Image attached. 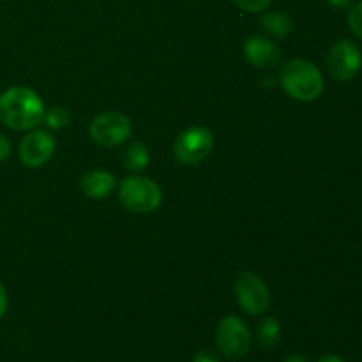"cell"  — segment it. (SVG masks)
Returning <instances> with one entry per match:
<instances>
[{
	"mask_svg": "<svg viewBox=\"0 0 362 362\" xmlns=\"http://www.w3.org/2000/svg\"><path fill=\"white\" fill-rule=\"evenodd\" d=\"M45 103L28 87H11L0 94V122L13 131H32L42 122Z\"/></svg>",
	"mask_w": 362,
	"mask_h": 362,
	"instance_id": "6da1fadb",
	"label": "cell"
},
{
	"mask_svg": "<svg viewBox=\"0 0 362 362\" xmlns=\"http://www.w3.org/2000/svg\"><path fill=\"white\" fill-rule=\"evenodd\" d=\"M279 83L283 90L296 101H315L324 92V76L313 62L293 59L281 67Z\"/></svg>",
	"mask_w": 362,
	"mask_h": 362,
	"instance_id": "7a4b0ae2",
	"label": "cell"
},
{
	"mask_svg": "<svg viewBox=\"0 0 362 362\" xmlns=\"http://www.w3.org/2000/svg\"><path fill=\"white\" fill-rule=\"evenodd\" d=\"M119 200L127 211L147 214L159 209L163 202V191L152 179L133 175L120 182Z\"/></svg>",
	"mask_w": 362,
	"mask_h": 362,
	"instance_id": "3957f363",
	"label": "cell"
},
{
	"mask_svg": "<svg viewBox=\"0 0 362 362\" xmlns=\"http://www.w3.org/2000/svg\"><path fill=\"white\" fill-rule=\"evenodd\" d=\"M216 346L230 361H239L250 354L251 331L239 317H225L216 329Z\"/></svg>",
	"mask_w": 362,
	"mask_h": 362,
	"instance_id": "277c9868",
	"label": "cell"
},
{
	"mask_svg": "<svg viewBox=\"0 0 362 362\" xmlns=\"http://www.w3.org/2000/svg\"><path fill=\"white\" fill-rule=\"evenodd\" d=\"M214 147V136L204 126H191L177 136L173 156L184 166H197L209 158Z\"/></svg>",
	"mask_w": 362,
	"mask_h": 362,
	"instance_id": "5b68a950",
	"label": "cell"
},
{
	"mask_svg": "<svg viewBox=\"0 0 362 362\" xmlns=\"http://www.w3.org/2000/svg\"><path fill=\"white\" fill-rule=\"evenodd\" d=\"M133 133V124L129 117L117 110H108L95 117L88 126V134L101 147H119Z\"/></svg>",
	"mask_w": 362,
	"mask_h": 362,
	"instance_id": "8992f818",
	"label": "cell"
},
{
	"mask_svg": "<svg viewBox=\"0 0 362 362\" xmlns=\"http://www.w3.org/2000/svg\"><path fill=\"white\" fill-rule=\"evenodd\" d=\"M235 299L240 310L251 317L264 315L271 306V293L264 279L255 272L246 271L235 279Z\"/></svg>",
	"mask_w": 362,
	"mask_h": 362,
	"instance_id": "52a82bcc",
	"label": "cell"
},
{
	"mask_svg": "<svg viewBox=\"0 0 362 362\" xmlns=\"http://www.w3.org/2000/svg\"><path fill=\"white\" fill-rule=\"evenodd\" d=\"M327 71L334 80L350 81L359 74L362 67L361 48L350 39H339L327 53Z\"/></svg>",
	"mask_w": 362,
	"mask_h": 362,
	"instance_id": "ba28073f",
	"label": "cell"
},
{
	"mask_svg": "<svg viewBox=\"0 0 362 362\" xmlns=\"http://www.w3.org/2000/svg\"><path fill=\"white\" fill-rule=\"evenodd\" d=\"M55 152V138L45 129H32L21 138L18 154L20 161L28 168L45 166Z\"/></svg>",
	"mask_w": 362,
	"mask_h": 362,
	"instance_id": "9c48e42d",
	"label": "cell"
},
{
	"mask_svg": "<svg viewBox=\"0 0 362 362\" xmlns=\"http://www.w3.org/2000/svg\"><path fill=\"white\" fill-rule=\"evenodd\" d=\"M244 57L251 66L258 69H267L279 62L281 49L272 39H267L265 35H253L244 42Z\"/></svg>",
	"mask_w": 362,
	"mask_h": 362,
	"instance_id": "30bf717a",
	"label": "cell"
},
{
	"mask_svg": "<svg viewBox=\"0 0 362 362\" xmlns=\"http://www.w3.org/2000/svg\"><path fill=\"white\" fill-rule=\"evenodd\" d=\"M117 187V177L108 170H90L80 179V189L92 200H103Z\"/></svg>",
	"mask_w": 362,
	"mask_h": 362,
	"instance_id": "8fae6325",
	"label": "cell"
},
{
	"mask_svg": "<svg viewBox=\"0 0 362 362\" xmlns=\"http://www.w3.org/2000/svg\"><path fill=\"white\" fill-rule=\"evenodd\" d=\"M257 341L265 350H272L281 341V325L274 317H264L257 325Z\"/></svg>",
	"mask_w": 362,
	"mask_h": 362,
	"instance_id": "7c38bea8",
	"label": "cell"
},
{
	"mask_svg": "<svg viewBox=\"0 0 362 362\" xmlns=\"http://www.w3.org/2000/svg\"><path fill=\"white\" fill-rule=\"evenodd\" d=\"M124 163H126L129 172H134V173L145 172L148 163H151V154H148L147 145L141 144V141H133V144L126 148Z\"/></svg>",
	"mask_w": 362,
	"mask_h": 362,
	"instance_id": "4fadbf2b",
	"label": "cell"
},
{
	"mask_svg": "<svg viewBox=\"0 0 362 362\" xmlns=\"http://www.w3.org/2000/svg\"><path fill=\"white\" fill-rule=\"evenodd\" d=\"M262 27L274 37H286L293 30V23L288 14L279 13V11L265 13L262 16Z\"/></svg>",
	"mask_w": 362,
	"mask_h": 362,
	"instance_id": "5bb4252c",
	"label": "cell"
},
{
	"mask_svg": "<svg viewBox=\"0 0 362 362\" xmlns=\"http://www.w3.org/2000/svg\"><path fill=\"white\" fill-rule=\"evenodd\" d=\"M42 122L53 131L64 129V127L69 126L71 115L64 106H52V108L45 110V117H42Z\"/></svg>",
	"mask_w": 362,
	"mask_h": 362,
	"instance_id": "9a60e30c",
	"label": "cell"
},
{
	"mask_svg": "<svg viewBox=\"0 0 362 362\" xmlns=\"http://www.w3.org/2000/svg\"><path fill=\"white\" fill-rule=\"evenodd\" d=\"M349 27L354 32V35L362 39V0L357 4H352V7H350Z\"/></svg>",
	"mask_w": 362,
	"mask_h": 362,
	"instance_id": "2e32d148",
	"label": "cell"
},
{
	"mask_svg": "<svg viewBox=\"0 0 362 362\" xmlns=\"http://www.w3.org/2000/svg\"><path fill=\"white\" fill-rule=\"evenodd\" d=\"M235 6L239 9L246 11V13H253V14H260L271 6L272 0H233Z\"/></svg>",
	"mask_w": 362,
	"mask_h": 362,
	"instance_id": "e0dca14e",
	"label": "cell"
},
{
	"mask_svg": "<svg viewBox=\"0 0 362 362\" xmlns=\"http://www.w3.org/2000/svg\"><path fill=\"white\" fill-rule=\"evenodd\" d=\"M193 362H221V357L212 350L202 349L193 356Z\"/></svg>",
	"mask_w": 362,
	"mask_h": 362,
	"instance_id": "ac0fdd59",
	"label": "cell"
},
{
	"mask_svg": "<svg viewBox=\"0 0 362 362\" xmlns=\"http://www.w3.org/2000/svg\"><path fill=\"white\" fill-rule=\"evenodd\" d=\"M9 154H11V141L0 133V163L6 161V159L9 158Z\"/></svg>",
	"mask_w": 362,
	"mask_h": 362,
	"instance_id": "d6986e66",
	"label": "cell"
},
{
	"mask_svg": "<svg viewBox=\"0 0 362 362\" xmlns=\"http://www.w3.org/2000/svg\"><path fill=\"white\" fill-rule=\"evenodd\" d=\"M6 311H7V292L6 288H4L2 283H0V318L6 315Z\"/></svg>",
	"mask_w": 362,
	"mask_h": 362,
	"instance_id": "ffe728a7",
	"label": "cell"
},
{
	"mask_svg": "<svg viewBox=\"0 0 362 362\" xmlns=\"http://www.w3.org/2000/svg\"><path fill=\"white\" fill-rule=\"evenodd\" d=\"M329 6H332L334 9H350L354 4V0H327Z\"/></svg>",
	"mask_w": 362,
	"mask_h": 362,
	"instance_id": "44dd1931",
	"label": "cell"
},
{
	"mask_svg": "<svg viewBox=\"0 0 362 362\" xmlns=\"http://www.w3.org/2000/svg\"><path fill=\"white\" fill-rule=\"evenodd\" d=\"M283 362H310V361H308L304 356H297V354H293V356L285 357V361Z\"/></svg>",
	"mask_w": 362,
	"mask_h": 362,
	"instance_id": "7402d4cb",
	"label": "cell"
},
{
	"mask_svg": "<svg viewBox=\"0 0 362 362\" xmlns=\"http://www.w3.org/2000/svg\"><path fill=\"white\" fill-rule=\"evenodd\" d=\"M317 362H345V361L338 356H324V357H320Z\"/></svg>",
	"mask_w": 362,
	"mask_h": 362,
	"instance_id": "603a6c76",
	"label": "cell"
}]
</instances>
